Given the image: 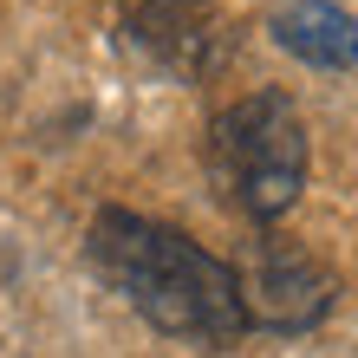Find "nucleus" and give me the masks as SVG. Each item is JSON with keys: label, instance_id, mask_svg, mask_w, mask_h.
<instances>
[{"label": "nucleus", "instance_id": "1", "mask_svg": "<svg viewBox=\"0 0 358 358\" xmlns=\"http://www.w3.org/2000/svg\"><path fill=\"white\" fill-rule=\"evenodd\" d=\"M92 267L111 280V293L137 313L143 326L170 332L189 345H235L248 320H241V293H235V267L222 255H208L202 241H189L182 228L131 215V208H98L92 235H85Z\"/></svg>", "mask_w": 358, "mask_h": 358}, {"label": "nucleus", "instance_id": "2", "mask_svg": "<svg viewBox=\"0 0 358 358\" xmlns=\"http://www.w3.org/2000/svg\"><path fill=\"white\" fill-rule=\"evenodd\" d=\"M208 170L228 208H241L248 222H280L306 189L313 150H306V124L293 111V98L280 92H248L208 124Z\"/></svg>", "mask_w": 358, "mask_h": 358}, {"label": "nucleus", "instance_id": "3", "mask_svg": "<svg viewBox=\"0 0 358 358\" xmlns=\"http://www.w3.org/2000/svg\"><path fill=\"white\" fill-rule=\"evenodd\" d=\"M235 267V293H241V320L255 332H313L339 300V280L320 255H306L300 241H273L261 235Z\"/></svg>", "mask_w": 358, "mask_h": 358}, {"label": "nucleus", "instance_id": "4", "mask_svg": "<svg viewBox=\"0 0 358 358\" xmlns=\"http://www.w3.org/2000/svg\"><path fill=\"white\" fill-rule=\"evenodd\" d=\"M124 33L137 52H150L163 72L176 78H202L222 66L228 33H222V7L215 0H117Z\"/></svg>", "mask_w": 358, "mask_h": 358}, {"label": "nucleus", "instance_id": "5", "mask_svg": "<svg viewBox=\"0 0 358 358\" xmlns=\"http://www.w3.org/2000/svg\"><path fill=\"white\" fill-rule=\"evenodd\" d=\"M273 46L293 52L313 72H345L358 66V13L339 7V0H287L273 13Z\"/></svg>", "mask_w": 358, "mask_h": 358}]
</instances>
